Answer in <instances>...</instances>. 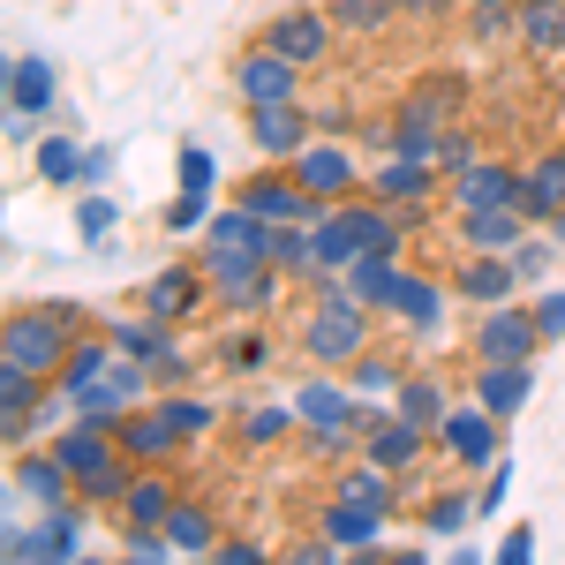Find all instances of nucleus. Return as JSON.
<instances>
[{"label": "nucleus", "mask_w": 565, "mask_h": 565, "mask_svg": "<svg viewBox=\"0 0 565 565\" xmlns=\"http://www.w3.org/2000/svg\"><path fill=\"white\" fill-rule=\"evenodd\" d=\"M370 348H377V309L362 302L340 271H324L317 279V309L302 324V354L317 370H348L354 354H370Z\"/></svg>", "instance_id": "1"}, {"label": "nucleus", "mask_w": 565, "mask_h": 565, "mask_svg": "<svg viewBox=\"0 0 565 565\" xmlns=\"http://www.w3.org/2000/svg\"><path fill=\"white\" fill-rule=\"evenodd\" d=\"M468 348H476V362H535V354L551 348L543 340V324H535V302H498L476 317V332H468Z\"/></svg>", "instance_id": "2"}, {"label": "nucleus", "mask_w": 565, "mask_h": 565, "mask_svg": "<svg viewBox=\"0 0 565 565\" xmlns=\"http://www.w3.org/2000/svg\"><path fill=\"white\" fill-rule=\"evenodd\" d=\"M90 505L76 498V505H53V513H39L31 527H15L8 521V558H23V565H53V558H76L90 543V521H84Z\"/></svg>", "instance_id": "3"}, {"label": "nucleus", "mask_w": 565, "mask_h": 565, "mask_svg": "<svg viewBox=\"0 0 565 565\" xmlns=\"http://www.w3.org/2000/svg\"><path fill=\"white\" fill-rule=\"evenodd\" d=\"M68 348H76V332H61L39 302L15 309V317L0 324V362H23V370H39V377H61Z\"/></svg>", "instance_id": "4"}, {"label": "nucleus", "mask_w": 565, "mask_h": 565, "mask_svg": "<svg viewBox=\"0 0 565 565\" xmlns=\"http://www.w3.org/2000/svg\"><path fill=\"white\" fill-rule=\"evenodd\" d=\"M437 452L452 460V476H482L498 452H505V423L490 415V407H452L445 423H437Z\"/></svg>", "instance_id": "5"}, {"label": "nucleus", "mask_w": 565, "mask_h": 565, "mask_svg": "<svg viewBox=\"0 0 565 565\" xmlns=\"http://www.w3.org/2000/svg\"><path fill=\"white\" fill-rule=\"evenodd\" d=\"M234 204H249V212H264L271 226H287V218H317L324 212V196H309L302 174L287 167V159H264V174H249L242 189H234Z\"/></svg>", "instance_id": "6"}, {"label": "nucleus", "mask_w": 565, "mask_h": 565, "mask_svg": "<svg viewBox=\"0 0 565 565\" xmlns=\"http://www.w3.org/2000/svg\"><path fill=\"white\" fill-rule=\"evenodd\" d=\"M234 98L242 106H295L302 98V61H287L279 45H249L234 61Z\"/></svg>", "instance_id": "7"}, {"label": "nucleus", "mask_w": 565, "mask_h": 565, "mask_svg": "<svg viewBox=\"0 0 565 565\" xmlns=\"http://www.w3.org/2000/svg\"><path fill=\"white\" fill-rule=\"evenodd\" d=\"M287 167H295L302 189H309V196H324V204H340V196H362V189H370L362 167H354V151H348V143H324V136H309Z\"/></svg>", "instance_id": "8"}, {"label": "nucleus", "mask_w": 565, "mask_h": 565, "mask_svg": "<svg viewBox=\"0 0 565 565\" xmlns=\"http://www.w3.org/2000/svg\"><path fill=\"white\" fill-rule=\"evenodd\" d=\"M204 302H218L204 264H159V271L143 279V309H151V317H167V324H189Z\"/></svg>", "instance_id": "9"}, {"label": "nucleus", "mask_w": 565, "mask_h": 565, "mask_svg": "<svg viewBox=\"0 0 565 565\" xmlns=\"http://www.w3.org/2000/svg\"><path fill=\"white\" fill-rule=\"evenodd\" d=\"M332 8H317V0H302V8H279L271 23H264V45H279L287 61H302V68H317L324 53H332Z\"/></svg>", "instance_id": "10"}, {"label": "nucleus", "mask_w": 565, "mask_h": 565, "mask_svg": "<svg viewBox=\"0 0 565 565\" xmlns=\"http://www.w3.org/2000/svg\"><path fill=\"white\" fill-rule=\"evenodd\" d=\"M8 482H15V498H31V513H53V505H76V476H68V460L45 445V452H15V468H8Z\"/></svg>", "instance_id": "11"}, {"label": "nucleus", "mask_w": 565, "mask_h": 565, "mask_svg": "<svg viewBox=\"0 0 565 565\" xmlns=\"http://www.w3.org/2000/svg\"><path fill=\"white\" fill-rule=\"evenodd\" d=\"M452 295L468 309H498L521 295V264L513 257H490V249H468V257L452 264Z\"/></svg>", "instance_id": "12"}, {"label": "nucleus", "mask_w": 565, "mask_h": 565, "mask_svg": "<svg viewBox=\"0 0 565 565\" xmlns=\"http://www.w3.org/2000/svg\"><path fill=\"white\" fill-rule=\"evenodd\" d=\"M437 445V430H423V423H407L399 407L392 415H377L370 430H362V452L377 460V468H392V476H415V460Z\"/></svg>", "instance_id": "13"}, {"label": "nucleus", "mask_w": 565, "mask_h": 565, "mask_svg": "<svg viewBox=\"0 0 565 565\" xmlns=\"http://www.w3.org/2000/svg\"><path fill=\"white\" fill-rule=\"evenodd\" d=\"M437 181H445V167H430V159H399V151H385V167L370 174V196L377 204H392V212H423L437 196Z\"/></svg>", "instance_id": "14"}, {"label": "nucleus", "mask_w": 565, "mask_h": 565, "mask_svg": "<svg viewBox=\"0 0 565 565\" xmlns=\"http://www.w3.org/2000/svg\"><path fill=\"white\" fill-rule=\"evenodd\" d=\"M445 302H452V287H445V279L407 271V264H399V287H392L385 317L399 324V332H437V324H445Z\"/></svg>", "instance_id": "15"}, {"label": "nucleus", "mask_w": 565, "mask_h": 565, "mask_svg": "<svg viewBox=\"0 0 565 565\" xmlns=\"http://www.w3.org/2000/svg\"><path fill=\"white\" fill-rule=\"evenodd\" d=\"M121 452H129L136 468H167V460H174L181 445H189V437L174 430V423H167V415H159V399H143V407H129V415H121Z\"/></svg>", "instance_id": "16"}, {"label": "nucleus", "mask_w": 565, "mask_h": 565, "mask_svg": "<svg viewBox=\"0 0 565 565\" xmlns=\"http://www.w3.org/2000/svg\"><path fill=\"white\" fill-rule=\"evenodd\" d=\"M521 167H505V159H476V167H460L452 174V212H490V204H521Z\"/></svg>", "instance_id": "17"}, {"label": "nucleus", "mask_w": 565, "mask_h": 565, "mask_svg": "<svg viewBox=\"0 0 565 565\" xmlns=\"http://www.w3.org/2000/svg\"><path fill=\"white\" fill-rule=\"evenodd\" d=\"M527 234H535V218L521 204H490V212H460V249H490V257H513Z\"/></svg>", "instance_id": "18"}, {"label": "nucleus", "mask_w": 565, "mask_h": 565, "mask_svg": "<svg viewBox=\"0 0 565 565\" xmlns=\"http://www.w3.org/2000/svg\"><path fill=\"white\" fill-rule=\"evenodd\" d=\"M249 114V143H257V159H295L309 143V114L302 98L295 106H242Z\"/></svg>", "instance_id": "19"}, {"label": "nucleus", "mask_w": 565, "mask_h": 565, "mask_svg": "<svg viewBox=\"0 0 565 565\" xmlns=\"http://www.w3.org/2000/svg\"><path fill=\"white\" fill-rule=\"evenodd\" d=\"M476 399L498 423H513L527 399H535V362H476Z\"/></svg>", "instance_id": "20"}, {"label": "nucleus", "mask_w": 565, "mask_h": 565, "mask_svg": "<svg viewBox=\"0 0 565 565\" xmlns=\"http://www.w3.org/2000/svg\"><path fill=\"white\" fill-rule=\"evenodd\" d=\"M317 527L340 543V551H385V513L377 505H354V498H324Z\"/></svg>", "instance_id": "21"}, {"label": "nucleus", "mask_w": 565, "mask_h": 565, "mask_svg": "<svg viewBox=\"0 0 565 565\" xmlns=\"http://www.w3.org/2000/svg\"><path fill=\"white\" fill-rule=\"evenodd\" d=\"M53 452L68 460V476H76V490H84V482L98 476L106 460H121V437H114V430H98V423H84V415H76L68 430L53 437Z\"/></svg>", "instance_id": "22"}, {"label": "nucleus", "mask_w": 565, "mask_h": 565, "mask_svg": "<svg viewBox=\"0 0 565 565\" xmlns=\"http://www.w3.org/2000/svg\"><path fill=\"white\" fill-rule=\"evenodd\" d=\"M174 505H181V490H174L167 468H136V482H129V498H121V513H114V521H121V527H167Z\"/></svg>", "instance_id": "23"}, {"label": "nucleus", "mask_w": 565, "mask_h": 565, "mask_svg": "<svg viewBox=\"0 0 565 565\" xmlns=\"http://www.w3.org/2000/svg\"><path fill=\"white\" fill-rule=\"evenodd\" d=\"M332 498H354V505H377V513H399V505H407V498H399V476H392V468H377L370 452H362L354 468H340V476H332Z\"/></svg>", "instance_id": "24"}, {"label": "nucleus", "mask_w": 565, "mask_h": 565, "mask_svg": "<svg viewBox=\"0 0 565 565\" xmlns=\"http://www.w3.org/2000/svg\"><path fill=\"white\" fill-rule=\"evenodd\" d=\"M114 340H106V332H84V340H76V348H68V362H61V377H53V392H61V399H76V392H90V385H106V370H114Z\"/></svg>", "instance_id": "25"}, {"label": "nucleus", "mask_w": 565, "mask_h": 565, "mask_svg": "<svg viewBox=\"0 0 565 565\" xmlns=\"http://www.w3.org/2000/svg\"><path fill=\"white\" fill-rule=\"evenodd\" d=\"M204 242H212V249H264V257H271V218L249 212V204H218V212L204 218Z\"/></svg>", "instance_id": "26"}, {"label": "nucleus", "mask_w": 565, "mask_h": 565, "mask_svg": "<svg viewBox=\"0 0 565 565\" xmlns=\"http://www.w3.org/2000/svg\"><path fill=\"white\" fill-rule=\"evenodd\" d=\"M8 106H15L23 121H39L45 106H53V61H45V53H15V61H8Z\"/></svg>", "instance_id": "27"}, {"label": "nucleus", "mask_w": 565, "mask_h": 565, "mask_svg": "<svg viewBox=\"0 0 565 565\" xmlns=\"http://www.w3.org/2000/svg\"><path fill=\"white\" fill-rule=\"evenodd\" d=\"M392 407H399L407 423L437 430V423L452 415V392H445V377H437V370H407V377H399V392H392Z\"/></svg>", "instance_id": "28"}, {"label": "nucleus", "mask_w": 565, "mask_h": 565, "mask_svg": "<svg viewBox=\"0 0 565 565\" xmlns=\"http://www.w3.org/2000/svg\"><path fill=\"white\" fill-rule=\"evenodd\" d=\"M513 31L527 53H565V0H513Z\"/></svg>", "instance_id": "29"}, {"label": "nucleus", "mask_w": 565, "mask_h": 565, "mask_svg": "<svg viewBox=\"0 0 565 565\" xmlns=\"http://www.w3.org/2000/svg\"><path fill=\"white\" fill-rule=\"evenodd\" d=\"M167 535H174L181 558H212V551H218V521H212V505L181 490V505L167 513Z\"/></svg>", "instance_id": "30"}, {"label": "nucleus", "mask_w": 565, "mask_h": 565, "mask_svg": "<svg viewBox=\"0 0 565 565\" xmlns=\"http://www.w3.org/2000/svg\"><path fill=\"white\" fill-rule=\"evenodd\" d=\"M279 302H287V271H279V264H264V271L242 279V287H226V295H218L226 317H271Z\"/></svg>", "instance_id": "31"}, {"label": "nucleus", "mask_w": 565, "mask_h": 565, "mask_svg": "<svg viewBox=\"0 0 565 565\" xmlns=\"http://www.w3.org/2000/svg\"><path fill=\"white\" fill-rule=\"evenodd\" d=\"M309 234H317V264H324V271H348V264L362 257V242H354V226H348L340 204H324V212L309 218Z\"/></svg>", "instance_id": "32"}, {"label": "nucleus", "mask_w": 565, "mask_h": 565, "mask_svg": "<svg viewBox=\"0 0 565 565\" xmlns=\"http://www.w3.org/2000/svg\"><path fill=\"white\" fill-rule=\"evenodd\" d=\"M234 430H242V445H249V452H271L279 437L302 430V415H295V399H271V407H249V415H242Z\"/></svg>", "instance_id": "33"}, {"label": "nucleus", "mask_w": 565, "mask_h": 565, "mask_svg": "<svg viewBox=\"0 0 565 565\" xmlns=\"http://www.w3.org/2000/svg\"><path fill=\"white\" fill-rule=\"evenodd\" d=\"M340 279H348L354 295H362V302H370V309H377V317H385L392 287H399V257H354L348 271H340Z\"/></svg>", "instance_id": "34"}, {"label": "nucleus", "mask_w": 565, "mask_h": 565, "mask_svg": "<svg viewBox=\"0 0 565 565\" xmlns=\"http://www.w3.org/2000/svg\"><path fill=\"white\" fill-rule=\"evenodd\" d=\"M159 399V415L174 423L181 437H204V430H218V407L212 399H196V392H181V385H167V392H151Z\"/></svg>", "instance_id": "35"}, {"label": "nucleus", "mask_w": 565, "mask_h": 565, "mask_svg": "<svg viewBox=\"0 0 565 565\" xmlns=\"http://www.w3.org/2000/svg\"><path fill=\"white\" fill-rule=\"evenodd\" d=\"M340 377H348V385L362 392V399H377V392H399V377H407V370H399V354L370 348V354H354V362L340 370Z\"/></svg>", "instance_id": "36"}, {"label": "nucleus", "mask_w": 565, "mask_h": 565, "mask_svg": "<svg viewBox=\"0 0 565 565\" xmlns=\"http://www.w3.org/2000/svg\"><path fill=\"white\" fill-rule=\"evenodd\" d=\"M204 271H212V295H226V287H242V279H249V271H264V249H212V242H204Z\"/></svg>", "instance_id": "37"}, {"label": "nucleus", "mask_w": 565, "mask_h": 565, "mask_svg": "<svg viewBox=\"0 0 565 565\" xmlns=\"http://www.w3.org/2000/svg\"><path fill=\"white\" fill-rule=\"evenodd\" d=\"M129 482H136V460L121 452V460H106V468H98V476H90L84 490H76V498H84V505H98V513H121V498H129Z\"/></svg>", "instance_id": "38"}, {"label": "nucleus", "mask_w": 565, "mask_h": 565, "mask_svg": "<svg viewBox=\"0 0 565 565\" xmlns=\"http://www.w3.org/2000/svg\"><path fill=\"white\" fill-rule=\"evenodd\" d=\"M482 505H476V490H460V482H452V490H437L430 505H423V527H430V535H460V527L476 521Z\"/></svg>", "instance_id": "39"}, {"label": "nucleus", "mask_w": 565, "mask_h": 565, "mask_svg": "<svg viewBox=\"0 0 565 565\" xmlns=\"http://www.w3.org/2000/svg\"><path fill=\"white\" fill-rule=\"evenodd\" d=\"M39 181H53V189L84 181V143H68V136H39Z\"/></svg>", "instance_id": "40"}, {"label": "nucleus", "mask_w": 565, "mask_h": 565, "mask_svg": "<svg viewBox=\"0 0 565 565\" xmlns=\"http://www.w3.org/2000/svg\"><path fill=\"white\" fill-rule=\"evenodd\" d=\"M340 31H385L392 15H407V0H324Z\"/></svg>", "instance_id": "41"}, {"label": "nucleus", "mask_w": 565, "mask_h": 565, "mask_svg": "<svg viewBox=\"0 0 565 565\" xmlns=\"http://www.w3.org/2000/svg\"><path fill=\"white\" fill-rule=\"evenodd\" d=\"M45 385H53V377L23 370V362H0V407H31V415H39V407H45Z\"/></svg>", "instance_id": "42"}, {"label": "nucleus", "mask_w": 565, "mask_h": 565, "mask_svg": "<svg viewBox=\"0 0 565 565\" xmlns=\"http://www.w3.org/2000/svg\"><path fill=\"white\" fill-rule=\"evenodd\" d=\"M565 249H558V234L543 226V234H527L521 249H513V264H521V287H535V279H551V264H558Z\"/></svg>", "instance_id": "43"}, {"label": "nucleus", "mask_w": 565, "mask_h": 565, "mask_svg": "<svg viewBox=\"0 0 565 565\" xmlns=\"http://www.w3.org/2000/svg\"><path fill=\"white\" fill-rule=\"evenodd\" d=\"M452 106H460V84H452V76H437V84H423L415 98H399V114H423V121H452Z\"/></svg>", "instance_id": "44"}, {"label": "nucleus", "mask_w": 565, "mask_h": 565, "mask_svg": "<svg viewBox=\"0 0 565 565\" xmlns=\"http://www.w3.org/2000/svg\"><path fill=\"white\" fill-rule=\"evenodd\" d=\"M174 181H181V189H204V196H212V189H218V159L204 151V143H181V159H174Z\"/></svg>", "instance_id": "45"}, {"label": "nucleus", "mask_w": 565, "mask_h": 565, "mask_svg": "<svg viewBox=\"0 0 565 565\" xmlns=\"http://www.w3.org/2000/svg\"><path fill=\"white\" fill-rule=\"evenodd\" d=\"M204 218H212V196H204V189H174L167 226H174V234H204Z\"/></svg>", "instance_id": "46"}, {"label": "nucleus", "mask_w": 565, "mask_h": 565, "mask_svg": "<svg viewBox=\"0 0 565 565\" xmlns=\"http://www.w3.org/2000/svg\"><path fill=\"white\" fill-rule=\"evenodd\" d=\"M121 551H129V558H143V565H159V558H181V551H174V535H167V527H121Z\"/></svg>", "instance_id": "47"}, {"label": "nucleus", "mask_w": 565, "mask_h": 565, "mask_svg": "<svg viewBox=\"0 0 565 565\" xmlns=\"http://www.w3.org/2000/svg\"><path fill=\"white\" fill-rule=\"evenodd\" d=\"M76 234H84V242H106V234H114V196L90 189L84 204H76Z\"/></svg>", "instance_id": "48"}, {"label": "nucleus", "mask_w": 565, "mask_h": 565, "mask_svg": "<svg viewBox=\"0 0 565 565\" xmlns=\"http://www.w3.org/2000/svg\"><path fill=\"white\" fill-rule=\"evenodd\" d=\"M226 370H264V362H271V340H264V332H242V340H226Z\"/></svg>", "instance_id": "49"}, {"label": "nucleus", "mask_w": 565, "mask_h": 565, "mask_svg": "<svg viewBox=\"0 0 565 565\" xmlns=\"http://www.w3.org/2000/svg\"><path fill=\"white\" fill-rule=\"evenodd\" d=\"M505 490H513V460L498 452V460L482 468V490H476V505H482V513H498V505H505Z\"/></svg>", "instance_id": "50"}, {"label": "nucleus", "mask_w": 565, "mask_h": 565, "mask_svg": "<svg viewBox=\"0 0 565 565\" xmlns=\"http://www.w3.org/2000/svg\"><path fill=\"white\" fill-rule=\"evenodd\" d=\"M437 167H445V181L460 174V167H476V136H468V129H445V143H437Z\"/></svg>", "instance_id": "51"}, {"label": "nucleus", "mask_w": 565, "mask_h": 565, "mask_svg": "<svg viewBox=\"0 0 565 565\" xmlns=\"http://www.w3.org/2000/svg\"><path fill=\"white\" fill-rule=\"evenodd\" d=\"M535 324H543V340H551V348L565 340V287H551V295H535Z\"/></svg>", "instance_id": "52"}, {"label": "nucleus", "mask_w": 565, "mask_h": 565, "mask_svg": "<svg viewBox=\"0 0 565 565\" xmlns=\"http://www.w3.org/2000/svg\"><path fill=\"white\" fill-rule=\"evenodd\" d=\"M218 565H264V543H249V535H218Z\"/></svg>", "instance_id": "53"}, {"label": "nucleus", "mask_w": 565, "mask_h": 565, "mask_svg": "<svg viewBox=\"0 0 565 565\" xmlns=\"http://www.w3.org/2000/svg\"><path fill=\"white\" fill-rule=\"evenodd\" d=\"M31 423H39V415H31V407H0V437H8V445H15V452H23V445H31Z\"/></svg>", "instance_id": "54"}, {"label": "nucleus", "mask_w": 565, "mask_h": 565, "mask_svg": "<svg viewBox=\"0 0 565 565\" xmlns=\"http://www.w3.org/2000/svg\"><path fill=\"white\" fill-rule=\"evenodd\" d=\"M535 558V527H513L505 543H498V565H527Z\"/></svg>", "instance_id": "55"}, {"label": "nucleus", "mask_w": 565, "mask_h": 565, "mask_svg": "<svg viewBox=\"0 0 565 565\" xmlns=\"http://www.w3.org/2000/svg\"><path fill=\"white\" fill-rule=\"evenodd\" d=\"M513 31V8H476V39H505Z\"/></svg>", "instance_id": "56"}, {"label": "nucleus", "mask_w": 565, "mask_h": 565, "mask_svg": "<svg viewBox=\"0 0 565 565\" xmlns=\"http://www.w3.org/2000/svg\"><path fill=\"white\" fill-rule=\"evenodd\" d=\"M106 174H114V151H84V189H106Z\"/></svg>", "instance_id": "57"}, {"label": "nucleus", "mask_w": 565, "mask_h": 565, "mask_svg": "<svg viewBox=\"0 0 565 565\" xmlns=\"http://www.w3.org/2000/svg\"><path fill=\"white\" fill-rule=\"evenodd\" d=\"M445 8H452V0H407V15H423V23H430V15H445Z\"/></svg>", "instance_id": "58"}]
</instances>
